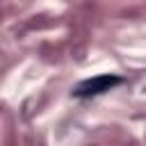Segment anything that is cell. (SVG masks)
<instances>
[{
  "label": "cell",
  "mask_w": 146,
  "mask_h": 146,
  "mask_svg": "<svg viewBox=\"0 0 146 146\" xmlns=\"http://www.w3.org/2000/svg\"><path fill=\"white\" fill-rule=\"evenodd\" d=\"M123 78L119 75H96V78H89V80H82L71 94L75 98H91V96H100L110 89H114L116 84H121Z\"/></svg>",
  "instance_id": "6da1fadb"
}]
</instances>
